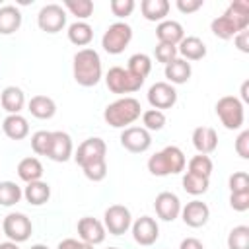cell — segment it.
Returning <instances> with one entry per match:
<instances>
[{"mask_svg":"<svg viewBox=\"0 0 249 249\" xmlns=\"http://www.w3.org/2000/svg\"><path fill=\"white\" fill-rule=\"evenodd\" d=\"M23 196V191L14 181H0V206H14Z\"/></svg>","mask_w":249,"mask_h":249,"instance_id":"cell-33","label":"cell"},{"mask_svg":"<svg viewBox=\"0 0 249 249\" xmlns=\"http://www.w3.org/2000/svg\"><path fill=\"white\" fill-rule=\"evenodd\" d=\"M140 12L144 19L148 21H163L169 14V2L167 0H142Z\"/></svg>","mask_w":249,"mask_h":249,"instance_id":"cell-26","label":"cell"},{"mask_svg":"<svg viewBox=\"0 0 249 249\" xmlns=\"http://www.w3.org/2000/svg\"><path fill=\"white\" fill-rule=\"evenodd\" d=\"M27 107H29V113L37 119H51L56 113V103L49 95H33Z\"/></svg>","mask_w":249,"mask_h":249,"instance_id":"cell-27","label":"cell"},{"mask_svg":"<svg viewBox=\"0 0 249 249\" xmlns=\"http://www.w3.org/2000/svg\"><path fill=\"white\" fill-rule=\"evenodd\" d=\"M105 84H107L109 91H113V93H134L142 88L144 80L136 78L123 66H113V68H109V72L105 76Z\"/></svg>","mask_w":249,"mask_h":249,"instance_id":"cell-7","label":"cell"},{"mask_svg":"<svg viewBox=\"0 0 249 249\" xmlns=\"http://www.w3.org/2000/svg\"><path fill=\"white\" fill-rule=\"evenodd\" d=\"M78 235L84 243H89V245H99L103 243L105 239V226L103 222L91 218V216H84L78 220Z\"/></svg>","mask_w":249,"mask_h":249,"instance_id":"cell-16","label":"cell"},{"mask_svg":"<svg viewBox=\"0 0 249 249\" xmlns=\"http://www.w3.org/2000/svg\"><path fill=\"white\" fill-rule=\"evenodd\" d=\"M156 37L160 43L163 45H173L177 47L181 43V39L185 37V31H183V25L179 21H173V19H163L158 23L156 27Z\"/></svg>","mask_w":249,"mask_h":249,"instance_id":"cell-20","label":"cell"},{"mask_svg":"<svg viewBox=\"0 0 249 249\" xmlns=\"http://www.w3.org/2000/svg\"><path fill=\"white\" fill-rule=\"evenodd\" d=\"M193 74L191 62L183 60V58H175L169 64H165V78L169 80V84H185Z\"/></svg>","mask_w":249,"mask_h":249,"instance_id":"cell-25","label":"cell"},{"mask_svg":"<svg viewBox=\"0 0 249 249\" xmlns=\"http://www.w3.org/2000/svg\"><path fill=\"white\" fill-rule=\"evenodd\" d=\"M66 33H68V41L74 43L76 47H86V45H89L91 39H93V29H91V25L86 23V21H74V23L68 27Z\"/></svg>","mask_w":249,"mask_h":249,"instance_id":"cell-30","label":"cell"},{"mask_svg":"<svg viewBox=\"0 0 249 249\" xmlns=\"http://www.w3.org/2000/svg\"><path fill=\"white\" fill-rule=\"evenodd\" d=\"M64 8L78 18V21L88 19L93 14V2L91 0H64Z\"/></svg>","mask_w":249,"mask_h":249,"instance_id":"cell-34","label":"cell"},{"mask_svg":"<svg viewBox=\"0 0 249 249\" xmlns=\"http://www.w3.org/2000/svg\"><path fill=\"white\" fill-rule=\"evenodd\" d=\"M21 25V12L16 6H2L0 8V35H12Z\"/></svg>","mask_w":249,"mask_h":249,"instance_id":"cell-24","label":"cell"},{"mask_svg":"<svg viewBox=\"0 0 249 249\" xmlns=\"http://www.w3.org/2000/svg\"><path fill=\"white\" fill-rule=\"evenodd\" d=\"M126 70H128L130 74H134L136 78L146 80V76H148L150 70H152V60H150L148 54H144V53H136V54H132V56L128 58V66H126Z\"/></svg>","mask_w":249,"mask_h":249,"instance_id":"cell-31","label":"cell"},{"mask_svg":"<svg viewBox=\"0 0 249 249\" xmlns=\"http://www.w3.org/2000/svg\"><path fill=\"white\" fill-rule=\"evenodd\" d=\"M72 156V138L68 132L62 130H53L51 132V146L47 158L53 161H66Z\"/></svg>","mask_w":249,"mask_h":249,"instance_id":"cell-18","label":"cell"},{"mask_svg":"<svg viewBox=\"0 0 249 249\" xmlns=\"http://www.w3.org/2000/svg\"><path fill=\"white\" fill-rule=\"evenodd\" d=\"M216 115L220 119V123L228 128V130H237L243 126V103L241 99H237L235 95H224L218 99L216 103Z\"/></svg>","mask_w":249,"mask_h":249,"instance_id":"cell-5","label":"cell"},{"mask_svg":"<svg viewBox=\"0 0 249 249\" xmlns=\"http://www.w3.org/2000/svg\"><path fill=\"white\" fill-rule=\"evenodd\" d=\"M0 103L4 111H8L10 115H19V111L25 105V95L18 86H8L0 93Z\"/></svg>","mask_w":249,"mask_h":249,"instance_id":"cell-22","label":"cell"},{"mask_svg":"<svg viewBox=\"0 0 249 249\" xmlns=\"http://www.w3.org/2000/svg\"><path fill=\"white\" fill-rule=\"evenodd\" d=\"M181 218L189 228H202L210 218V208L202 200H191L181 206Z\"/></svg>","mask_w":249,"mask_h":249,"instance_id":"cell-17","label":"cell"},{"mask_svg":"<svg viewBox=\"0 0 249 249\" xmlns=\"http://www.w3.org/2000/svg\"><path fill=\"white\" fill-rule=\"evenodd\" d=\"M72 72H74V80L84 86V88H91L101 80V58L97 54V51L93 49H80L74 54L72 60Z\"/></svg>","mask_w":249,"mask_h":249,"instance_id":"cell-2","label":"cell"},{"mask_svg":"<svg viewBox=\"0 0 249 249\" xmlns=\"http://www.w3.org/2000/svg\"><path fill=\"white\" fill-rule=\"evenodd\" d=\"M228 185L231 193H249V175L245 171H235L230 175Z\"/></svg>","mask_w":249,"mask_h":249,"instance_id":"cell-40","label":"cell"},{"mask_svg":"<svg viewBox=\"0 0 249 249\" xmlns=\"http://www.w3.org/2000/svg\"><path fill=\"white\" fill-rule=\"evenodd\" d=\"M187 165L185 154L177 146H165L161 152H156L148 160V171L156 177H165V175H175L181 173Z\"/></svg>","mask_w":249,"mask_h":249,"instance_id":"cell-4","label":"cell"},{"mask_svg":"<svg viewBox=\"0 0 249 249\" xmlns=\"http://www.w3.org/2000/svg\"><path fill=\"white\" fill-rule=\"evenodd\" d=\"M142 107L140 101L134 97H119L117 101L109 103L103 111V119L113 128H126L136 119H140Z\"/></svg>","mask_w":249,"mask_h":249,"instance_id":"cell-3","label":"cell"},{"mask_svg":"<svg viewBox=\"0 0 249 249\" xmlns=\"http://www.w3.org/2000/svg\"><path fill=\"white\" fill-rule=\"evenodd\" d=\"M148 103L152 109H171L177 103V91L169 82H156L148 89Z\"/></svg>","mask_w":249,"mask_h":249,"instance_id":"cell-13","label":"cell"},{"mask_svg":"<svg viewBox=\"0 0 249 249\" xmlns=\"http://www.w3.org/2000/svg\"><path fill=\"white\" fill-rule=\"evenodd\" d=\"M230 206L237 212H245L249 208V193H231L230 195Z\"/></svg>","mask_w":249,"mask_h":249,"instance_id":"cell-43","label":"cell"},{"mask_svg":"<svg viewBox=\"0 0 249 249\" xmlns=\"http://www.w3.org/2000/svg\"><path fill=\"white\" fill-rule=\"evenodd\" d=\"M130 228L134 241L140 245H152L160 237V226L152 216H140Z\"/></svg>","mask_w":249,"mask_h":249,"instance_id":"cell-15","label":"cell"},{"mask_svg":"<svg viewBox=\"0 0 249 249\" xmlns=\"http://www.w3.org/2000/svg\"><path fill=\"white\" fill-rule=\"evenodd\" d=\"M212 160L204 154H196L189 160V173H195V175H200V177H208L210 179V173H212Z\"/></svg>","mask_w":249,"mask_h":249,"instance_id":"cell-36","label":"cell"},{"mask_svg":"<svg viewBox=\"0 0 249 249\" xmlns=\"http://www.w3.org/2000/svg\"><path fill=\"white\" fill-rule=\"evenodd\" d=\"M29 249H49L47 245H43V243H37V245H31Z\"/></svg>","mask_w":249,"mask_h":249,"instance_id":"cell-51","label":"cell"},{"mask_svg":"<svg viewBox=\"0 0 249 249\" xmlns=\"http://www.w3.org/2000/svg\"><path fill=\"white\" fill-rule=\"evenodd\" d=\"M121 144L132 154H142L152 146V136L144 126H126L121 132Z\"/></svg>","mask_w":249,"mask_h":249,"instance_id":"cell-12","label":"cell"},{"mask_svg":"<svg viewBox=\"0 0 249 249\" xmlns=\"http://www.w3.org/2000/svg\"><path fill=\"white\" fill-rule=\"evenodd\" d=\"M175 6L183 14H193V12H196V10L202 8V0H177Z\"/></svg>","mask_w":249,"mask_h":249,"instance_id":"cell-45","label":"cell"},{"mask_svg":"<svg viewBox=\"0 0 249 249\" xmlns=\"http://www.w3.org/2000/svg\"><path fill=\"white\" fill-rule=\"evenodd\" d=\"M177 54H181L183 60H200L206 56V45L202 43V39L189 35L183 37L181 43L177 45Z\"/></svg>","mask_w":249,"mask_h":249,"instance_id":"cell-21","label":"cell"},{"mask_svg":"<svg viewBox=\"0 0 249 249\" xmlns=\"http://www.w3.org/2000/svg\"><path fill=\"white\" fill-rule=\"evenodd\" d=\"M23 196H25V200H27L29 204L41 206V204H45V202L49 200V196H51V187H49V183H45V181L27 183V187H25V191H23Z\"/></svg>","mask_w":249,"mask_h":249,"instance_id":"cell-29","label":"cell"},{"mask_svg":"<svg viewBox=\"0 0 249 249\" xmlns=\"http://www.w3.org/2000/svg\"><path fill=\"white\" fill-rule=\"evenodd\" d=\"M105 152H107V146H105L103 138L93 136V138L84 140V142L78 146V150H76V154H74V160H76V163H78L80 167H86V165H89V163H95V161L105 160Z\"/></svg>","mask_w":249,"mask_h":249,"instance_id":"cell-11","label":"cell"},{"mask_svg":"<svg viewBox=\"0 0 249 249\" xmlns=\"http://www.w3.org/2000/svg\"><path fill=\"white\" fill-rule=\"evenodd\" d=\"M31 220L21 214V212H10L4 220H2V231L4 235L14 241V243H21V241H27L29 235H31Z\"/></svg>","mask_w":249,"mask_h":249,"instance_id":"cell-8","label":"cell"},{"mask_svg":"<svg viewBox=\"0 0 249 249\" xmlns=\"http://www.w3.org/2000/svg\"><path fill=\"white\" fill-rule=\"evenodd\" d=\"M82 171H84V175H86L89 181H93V183L103 181V179H105V175H107V161H105V160H101V161L89 163V165L82 167Z\"/></svg>","mask_w":249,"mask_h":249,"instance_id":"cell-39","label":"cell"},{"mask_svg":"<svg viewBox=\"0 0 249 249\" xmlns=\"http://www.w3.org/2000/svg\"><path fill=\"white\" fill-rule=\"evenodd\" d=\"M2 130L12 140H23L29 134V124H27V119L21 115H8L2 121Z\"/></svg>","mask_w":249,"mask_h":249,"instance_id":"cell-23","label":"cell"},{"mask_svg":"<svg viewBox=\"0 0 249 249\" xmlns=\"http://www.w3.org/2000/svg\"><path fill=\"white\" fill-rule=\"evenodd\" d=\"M228 249H249V228L235 226L228 233Z\"/></svg>","mask_w":249,"mask_h":249,"instance_id":"cell-35","label":"cell"},{"mask_svg":"<svg viewBox=\"0 0 249 249\" xmlns=\"http://www.w3.org/2000/svg\"><path fill=\"white\" fill-rule=\"evenodd\" d=\"M37 25L39 29L47 33H58L66 25V10L60 4H47L37 14Z\"/></svg>","mask_w":249,"mask_h":249,"instance_id":"cell-10","label":"cell"},{"mask_svg":"<svg viewBox=\"0 0 249 249\" xmlns=\"http://www.w3.org/2000/svg\"><path fill=\"white\" fill-rule=\"evenodd\" d=\"M193 146L198 154H212L218 148V134L212 126H196L193 130Z\"/></svg>","mask_w":249,"mask_h":249,"instance_id":"cell-19","label":"cell"},{"mask_svg":"<svg viewBox=\"0 0 249 249\" xmlns=\"http://www.w3.org/2000/svg\"><path fill=\"white\" fill-rule=\"evenodd\" d=\"M154 208H156L158 218H161L163 222H173L181 214V200H179V196L175 193L163 191V193H160L156 196Z\"/></svg>","mask_w":249,"mask_h":249,"instance_id":"cell-14","label":"cell"},{"mask_svg":"<svg viewBox=\"0 0 249 249\" xmlns=\"http://www.w3.org/2000/svg\"><path fill=\"white\" fill-rule=\"evenodd\" d=\"M111 12L117 18H126L134 10V0H111Z\"/></svg>","mask_w":249,"mask_h":249,"instance_id":"cell-42","label":"cell"},{"mask_svg":"<svg viewBox=\"0 0 249 249\" xmlns=\"http://www.w3.org/2000/svg\"><path fill=\"white\" fill-rule=\"evenodd\" d=\"M130 39H132V27L124 21H115L105 29L101 37V47L109 54H121L128 47Z\"/></svg>","mask_w":249,"mask_h":249,"instance_id":"cell-6","label":"cell"},{"mask_svg":"<svg viewBox=\"0 0 249 249\" xmlns=\"http://www.w3.org/2000/svg\"><path fill=\"white\" fill-rule=\"evenodd\" d=\"M18 175L21 181L25 183H33V181H41L43 177V165L37 158H23L19 163H18Z\"/></svg>","mask_w":249,"mask_h":249,"instance_id":"cell-28","label":"cell"},{"mask_svg":"<svg viewBox=\"0 0 249 249\" xmlns=\"http://www.w3.org/2000/svg\"><path fill=\"white\" fill-rule=\"evenodd\" d=\"M249 27V2L247 0H235L228 6V10L212 19L210 29L218 39H233L239 31Z\"/></svg>","mask_w":249,"mask_h":249,"instance_id":"cell-1","label":"cell"},{"mask_svg":"<svg viewBox=\"0 0 249 249\" xmlns=\"http://www.w3.org/2000/svg\"><path fill=\"white\" fill-rule=\"evenodd\" d=\"M235 152L239 158H249V130H241V134L235 138Z\"/></svg>","mask_w":249,"mask_h":249,"instance_id":"cell-44","label":"cell"},{"mask_svg":"<svg viewBox=\"0 0 249 249\" xmlns=\"http://www.w3.org/2000/svg\"><path fill=\"white\" fill-rule=\"evenodd\" d=\"M233 43H235V47H237L241 53H249V31H247V29L239 31V33L233 37Z\"/></svg>","mask_w":249,"mask_h":249,"instance_id":"cell-47","label":"cell"},{"mask_svg":"<svg viewBox=\"0 0 249 249\" xmlns=\"http://www.w3.org/2000/svg\"><path fill=\"white\" fill-rule=\"evenodd\" d=\"M51 146V132L49 130H37L31 136V148L37 156H47Z\"/></svg>","mask_w":249,"mask_h":249,"instance_id":"cell-38","label":"cell"},{"mask_svg":"<svg viewBox=\"0 0 249 249\" xmlns=\"http://www.w3.org/2000/svg\"><path fill=\"white\" fill-rule=\"evenodd\" d=\"M56 249H93V245L89 243H84L82 239H74V237H68V239H62L58 243Z\"/></svg>","mask_w":249,"mask_h":249,"instance_id":"cell-46","label":"cell"},{"mask_svg":"<svg viewBox=\"0 0 249 249\" xmlns=\"http://www.w3.org/2000/svg\"><path fill=\"white\" fill-rule=\"evenodd\" d=\"M103 226H105V231L113 235H123L132 226L130 210L123 204H111L103 214Z\"/></svg>","mask_w":249,"mask_h":249,"instance_id":"cell-9","label":"cell"},{"mask_svg":"<svg viewBox=\"0 0 249 249\" xmlns=\"http://www.w3.org/2000/svg\"><path fill=\"white\" fill-rule=\"evenodd\" d=\"M247 89H249V82H243V84H241V99H243L245 103L249 101V93H247ZM243 101H241V103H243Z\"/></svg>","mask_w":249,"mask_h":249,"instance_id":"cell-49","label":"cell"},{"mask_svg":"<svg viewBox=\"0 0 249 249\" xmlns=\"http://www.w3.org/2000/svg\"><path fill=\"white\" fill-rule=\"evenodd\" d=\"M107 249H119V247H107Z\"/></svg>","mask_w":249,"mask_h":249,"instance_id":"cell-52","label":"cell"},{"mask_svg":"<svg viewBox=\"0 0 249 249\" xmlns=\"http://www.w3.org/2000/svg\"><path fill=\"white\" fill-rule=\"evenodd\" d=\"M183 189L193 195V196H198V195H204L208 191V185H210V179L208 177H200V175H195V173H185L183 175Z\"/></svg>","mask_w":249,"mask_h":249,"instance_id":"cell-32","label":"cell"},{"mask_svg":"<svg viewBox=\"0 0 249 249\" xmlns=\"http://www.w3.org/2000/svg\"><path fill=\"white\" fill-rule=\"evenodd\" d=\"M156 58H158V62H161V64H169L171 60L177 58V47L158 43V45H156Z\"/></svg>","mask_w":249,"mask_h":249,"instance_id":"cell-41","label":"cell"},{"mask_svg":"<svg viewBox=\"0 0 249 249\" xmlns=\"http://www.w3.org/2000/svg\"><path fill=\"white\" fill-rule=\"evenodd\" d=\"M179 249H204V245L196 237H185L179 245Z\"/></svg>","mask_w":249,"mask_h":249,"instance_id":"cell-48","label":"cell"},{"mask_svg":"<svg viewBox=\"0 0 249 249\" xmlns=\"http://www.w3.org/2000/svg\"><path fill=\"white\" fill-rule=\"evenodd\" d=\"M142 124L144 128L150 132V130H161L163 124H165V115L163 111H158V109H148L142 113Z\"/></svg>","mask_w":249,"mask_h":249,"instance_id":"cell-37","label":"cell"},{"mask_svg":"<svg viewBox=\"0 0 249 249\" xmlns=\"http://www.w3.org/2000/svg\"><path fill=\"white\" fill-rule=\"evenodd\" d=\"M0 249H19V247H18V243H14V241H2V243H0Z\"/></svg>","mask_w":249,"mask_h":249,"instance_id":"cell-50","label":"cell"}]
</instances>
